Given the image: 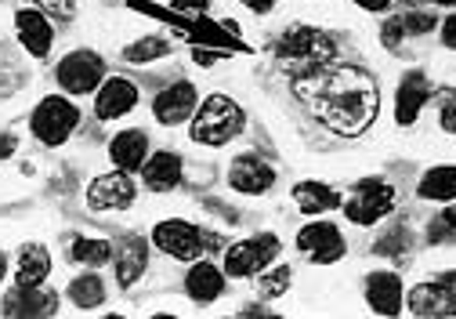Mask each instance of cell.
Here are the masks:
<instances>
[{
  "mask_svg": "<svg viewBox=\"0 0 456 319\" xmlns=\"http://www.w3.org/2000/svg\"><path fill=\"white\" fill-rule=\"evenodd\" d=\"M294 94L337 138H362L380 117V84L362 66L330 62L315 73L294 77Z\"/></svg>",
  "mask_w": 456,
  "mask_h": 319,
  "instance_id": "cell-1",
  "label": "cell"
},
{
  "mask_svg": "<svg viewBox=\"0 0 456 319\" xmlns=\"http://www.w3.org/2000/svg\"><path fill=\"white\" fill-rule=\"evenodd\" d=\"M272 55L282 73L305 77V73H315V70L337 62V40L315 26H290L272 44Z\"/></svg>",
  "mask_w": 456,
  "mask_h": 319,
  "instance_id": "cell-2",
  "label": "cell"
},
{
  "mask_svg": "<svg viewBox=\"0 0 456 319\" xmlns=\"http://www.w3.org/2000/svg\"><path fill=\"white\" fill-rule=\"evenodd\" d=\"M247 127V113H243V105L236 98H228V94H210L196 105V113H192V142L196 145H207V149H221L228 142H236Z\"/></svg>",
  "mask_w": 456,
  "mask_h": 319,
  "instance_id": "cell-3",
  "label": "cell"
},
{
  "mask_svg": "<svg viewBox=\"0 0 456 319\" xmlns=\"http://www.w3.org/2000/svg\"><path fill=\"white\" fill-rule=\"evenodd\" d=\"M340 207H345V218L359 229H370L377 225L380 218H387L391 210L398 207V189L387 182V178H362L348 189V196H340Z\"/></svg>",
  "mask_w": 456,
  "mask_h": 319,
  "instance_id": "cell-4",
  "label": "cell"
},
{
  "mask_svg": "<svg viewBox=\"0 0 456 319\" xmlns=\"http://www.w3.org/2000/svg\"><path fill=\"white\" fill-rule=\"evenodd\" d=\"M77 127H80V105H73V98L66 94L40 98L29 117V131L40 145H66Z\"/></svg>",
  "mask_w": 456,
  "mask_h": 319,
  "instance_id": "cell-5",
  "label": "cell"
},
{
  "mask_svg": "<svg viewBox=\"0 0 456 319\" xmlns=\"http://www.w3.org/2000/svg\"><path fill=\"white\" fill-rule=\"evenodd\" d=\"M275 258H279V236L257 233V236H250V240L228 243V247L221 250V269H224L228 280H250V276L265 273Z\"/></svg>",
  "mask_w": 456,
  "mask_h": 319,
  "instance_id": "cell-6",
  "label": "cell"
},
{
  "mask_svg": "<svg viewBox=\"0 0 456 319\" xmlns=\"http://www.w3.org/2000/svg\"><path fill=\"white\" fill-rule=\"evenodd\" d=\"M406 312L431 315V319L456 315V269L438 273V276H428L424 283H417L406 294Z\"/></svg>",
  "mask_w": 456,
  "mask_h": 319,
  "instance_id": "cell-7",
  "label": "cell"
},
{
  "mask_svg": "<svg viewBox=\"0 0 456 319\" xmlns=\"http://www.w3.org/2000/svg\"><path fill=\"white\" fill-rule=\"evenodd\" d=\"M152 247L175 261H196V258H203L207 233L185 218H163L152 229Z\"/></svg>",
  "mask_w": 456,
  "mask_h": 319,
  "instance_id": "cell-8",
  "label": "cell"
},
{
  "mask_svg": "<svg viewBox=\"0 0 456 319\" xmlns=\"http://www.w3.org/2000/svg\"><path fill=\"white\" fill-rule=\"evenodd\" d=\"M54 77H59V87L66 94H94L105 80V62L102 55H94V51L80 47V51H69V55L59 62V70H54Z\"/></svg>",
  "mask_w": 456,
  "mask_h": 319,
  "instance_id": "cell-9",
  "label": "cell"
},
{
  "mask_svg": "<svg viewBox=\"0 0 456 319\" xmlns=\"http://www.w3.org/2000/svg\"><path fill=\"white\" fill-rule=\"evenodd\" d=\"M297 250L308 258V261H315V265H333V261H340L348 254V240H345V233H340V225L337 222H308L301 233H297Z\"/></svg>",
  "mask_w": 456,
  "mask_h": 319,
  "instance_id": "cell-10",
  "label": "cell"
},
{
  "mask_svg": "<svg viewBox=\"0 0 456 319\" xmlns=\"http://www.w3.org/2000/svg\"><path fill=\"white\" fill-rule=\"evenodd\" d=\"M224 182L240 196H265L275 185V168L257 152H240V156H232V164H228Z\"/></svg>",
  "mask_w": 456,
  "mask_h": 319,
  "instance_id": "cell-11",
  "label": "cell"
},
{
  "mask_svg": "<svg viewBox=\"0 0 456 319\" xmlns=\"http://www.w3.org/2000/svg\"><path fill=\"white\" fill-rule=\"evenodd\" d=\"M438 29V15L435 12H406V15H395L384 22L380 29V40L387 51H395V55H403V51H410L413 40H424Z\"/></svg>",
  "mask_w": 456,
  "mask_h": 319,
  "instance_id": "cell-12",
  "label": "cell"
},
{
  "mask_svg": "<svg viewBox=\"0 0 456 319\" xmlns=\"http://www.w3.org/2000/svg\"><path fill=\"white\" fill-rule=\"evenodd\" d=\"M431 94H435V87H431L428 73H420V70L406 73L395 87V124L398 127H413L420 120V113H424V105L431 102Z\"/></svg>",
  "mask_w": 456,
  "mask_h": 319,
  "instance_id": "cell-13",
  "label": "cell"
},
{
  "mask_svg": "<svg viewBox=\"0 0 456 319\" xmlns=\"http://www.w3.org/2000/svg\"><path fill=\"white\" fill-rule=\"evenodd\" d=\"M0 315L8 319H44V315H59V294L51 287H19L12 294H4V305H0Z\"/></svg>",
  "mask_w": 456,
  "mask_h": 319,
  "instance_id": "cell-14",
  "label": "cell"
},
{
  "mask_svg": "<svg viewBox=\"0 0 456 319\" xmlns=\"http://www.w3.org/2000/svg\"><path fill=\"white\" fill-rule=\"evenodd\" d=\"M196 105H200L196 87H192L189 80H178V84L163 87V91L152 98V117H156V124H163V127H178V124L192 120Z\"/></svg>",
  "mask_w": 456,
  "mask_h": 319,
  "instance_id": "cell-15",
  "label": "cell"
},
{
  "mask_svg": "<svg viewBox=\"0 0 456 319\" xmlns=\"http://www.w3.org/2000/svg\"><path fill=\"white\" fill-rule=\"evenodd\" d=\"M134 105H138V87L127 77H105L102 87L94 91V117L102 124L124 120Z\"/></svg>",
  "mask_w": 456,
  "mask_h": 319,
  "instance_id": "cell-16",
  "label": "cell"
},
{
  "mask_svg": "<svg viewBox=\"0 0 456 319\" xmlns=\"http://www.w3.org/2000/svg\"><path fill=\"white\" fill-rule=\"evenodd\" d=\"M134 196H138V189H134V182H131L127 171L98 175L87 185V207L91 210H124V207L134 203Z\"/></svg>",
  "mask_w": 456,
  "mask_h": 319,
  "instance_id": "cell-17",
  "label": "cell"
},
{
  "mask_svg": "<svg viewBox=\"0 0 456 319\" xmlns=\"http://www.w3.org/2000/svg\"><path fill=\"white\" fill-rule=\"evenodd\" d=\"M15 37L33 59H47V51L54 44V26H51L44 8H19L15 12Z\"/></svg>",
  "mask_w": 456,
  "mask_h": 319,
  "instance_id": "cell-18",
  "label": "cell"
},
{
  "mask_svg": "<svg viewBox=\"0 0 456 319\" xmlns=\"http://www.w3.org/2000/svg\"><path fill=\"white\" fill-rule=\"evenodd\" d=\"M185 178V160L182 152H170V149H159L145 160V168H142V182L149 192H175Z\"/></svg>",
  "mask_w": 456,
  "mask_h": 319,
  "instance_id": "cell-19",
  "label": "cell"
},
{
  "mask_svg": "<svg viewBox=\"0 0 456 319\" xmlns=\"http://www.w3.org/2000/svg\"><path fill=\"white\" fill-rule=\"evenodd\" d=\"M112 269H117L120 290H131L149 269V243L142 236H124L112 247Z\"/></svg>",
  "mask_w": 456,
  "mask_h": 319,
  "instance_id": "cell-20",
  "label": "cell"
},
{
  "mask_svg": "<svg viewBox=\"0 0 456 319\" xmlns=\"http://www.w3.org/2000/svg\"><path fill=\"white\" fill-rule=\"evenodd\" d=\"M109 160H112V168L117 171H142L145 168V160H149V135L142 127H127V131H117L109 142Z\"/></svg>",
  "mask_w": 456,
  "mask_h": 319,
  "instance_id": "cell-21",
  "label": "cell"
},
{
  "mask_svg": "<svg viewBox=\"0 0 456 319\" xmlns=\"http://www.w3.org/2000/svg\"><path fill=\"white\" fill-rule=\"evenodd\" d=\"M224 269H217L214 261H203V258H196L192 265H189V273H185V294H189V301H196V305H214L221 294H224Z\"/></svg>",
  "mask_w": 456,
  "mask_h": 319,
  "instance_id": "cell-22",
  "label": "cell"
},
{
  "mask_svg": "<svg viewBox=\"0 0 456 319\" xmlns=\"http://www.w3.org/2000/svg\"><path fill=\"white\" fill-rule=\"evenodd\" d=\"M403 301H406L403 276H395V273H370L366 276V305H370V312L398 315L403 312Z\"/></svg>",
  "mask_w": 456,
  "mask_h": 319,
  "instance_id": "cell-23",
  "label": "cell"
},
{
  "mask_svg": "<svg viewBox=\"0 0 456 319\" xmlns=\"http://www.w3.org/2000/svg\"><path fill=\"white\" fill-rule=\"evenodd\" d=\"M294 203H297L301 215L319 218V215H330V210L340 207V192L333 185H326V182L308 178V182H297L294 185Z\"/></svg>",
  "mask_w": 456,
  "mask_h": 319,
  "instance_id": "cell-24",
  "label": "cell"
},
{
  "mask_svg": "<svg viewBox=\"0 0 456 319\" xmlns=\"http://www.w3.org/2000/svg\"><path fill=\"white\" fill-rule=\"evenodd\" d=\"M51 276V254L44 243H26L15 261V283L19 287H40Z\"/></svg>",
  "mask_w": 456,
  "mask_h": 319,
  "instance_id": "cell-25",
  "label": "cell"
},
{
  "mask_svg": "<svg viewBox=\"0 0 456 319\" xmlns=\"http://www.w3.org/2000/svg\"><path fill=\"white\" fill-rule=\"evenodd\" d=\"M417 196L420 200H431V203H449L456 200V164H435L424 171L420 185H417Z\"/></svg>",
  "mask_w": 456,
  "mask_h": 319,
  "instance_id": "cell-26",
  "label": "cell"
},
{
  "mask_svg": "<svg viewBox=\"0 0 456 319\" xmlns=\"http://www.w3.org/2000/svg\"><path fill=\"white\" fill-rule=\"evenodd\" d=\"M105 280L98 276V273H80L77 280H69V290H66V298L73 301V308H80V312H94V308H102L105 305Z\"/></svg>",
  "mask_w": 456,
  "mask_h": 319,
  "instance_id": "cell-27",
  "label": "cell"
},
{
  "mask_svg": "<svg viewBox=\"0 0 456 319\" xmlns=\"http://www.w3.org/2000/svg\"><path fill=\"white\" fill-rule=\"evenodd\" d=\"M73 261H80V265H87V269H102V265H109L112 261V243H105V240H91V236H80V240H73Z\"/></svg>",
  "mask_w": 456,
  "mask_h": 319,
  "instance_id": "cell-28",
  "label": "cell"
},
{
  "mask_svg": "<svg viewBox=\"0 0 456 319\" xmlns=\"http://www.w3.org/2000/svg\"><path fill=\"white\" fill-rule=\"evenodd\" d=\"M163 55H170V40H163V37H142V40H134V44L124 47V59L127 62H156Z\"/></svg>",
  "mask_w": 456,
  "mask_h": 319,
  "instance_id": "cell-29",
  "label": "cell"
},
{
  "mask_svg": "<svg viewBox=\"0 0 456 319\" xmlns=\"http://www.w3.org/2000/svg\"><path fill=\"white\" fill-rule=\"evenodd\" d=\"M290 280H294L290 265H279V269H265V273H257V290H261L265 298H279V294H287V290H290Z\"/></svg>",
  "mask_w": 456,
  "mask_h": 319,
  "instance_id": "cell-30",
  "label": "cell"
},
{
  "mask_svg": "<svg viewBox=\"0 0 456 319\" xmlns=\"http://www.w3.org/2000/svg\"><path fill=\"white\" fill-rule=\"evenodd\" d=\"M438 127L445 135H456V87L442 94V105H438Z\"/></svg>",
  "mask_w": 456,
  "mask_h": 319,
  "instance_id": "cell-31",
  "label": "cell"
},
{
  "mask_svg": "<svg viewBox=\"0 0 456 319\" xmlns=\"http://www.w3.org/2000/svg\"><path fill=\"white\" fill-rule=\"evenodd\" d=\"M406 243H410V240H406V233H403V229H395L387 240H380V243H377V254H403V247H406Z\"/></svg>",
  "mask_w": 456,
  "mask_h": 319,
  "instance_id": "cell-32",
  "label": "cell"
},
{
  "mask_svg": "<svg viewBox=\"0 0 456 319\" xmlns=\"http://www.w3.org/2000/svg\"><path fill=\"white\" fill-rule=\"evenodd\" d=\"M73 4L77 0H37V8H44V12H54V15H73Z\"/></svg>",
  "mask_w": 456,
  "mask_h": 319,
  "instance_id": "cell-33",
  "label": "cell"
},
{
  "mask_svg": "<svg viewBox=\"0 0 456 319\" xmlns=\"http://www.w3.org/2000/svg\"><path fill=\"white\" fill-rule=\"evenodd\" d=\"M442 47H449V51H456V12L442 19Z\"/></svg>",
  "mask_w": 456,
  "mask_h": 319,
  "instance_id": "cell-34",
  "label": "cell"
},
{
  "mask_svg": "<svg viewBox=\"0 0 456 319\" xmlns=\"http://www.w3.org/2000/svg\"><path fill=\"white\" fill-rule=\"evenodd\" d=\"M15 149H19V138L8 135V131H0V164H4V160H12Z\"/></svg>",
  "mask_w": 456,
  "mask_h": 319,
  "instance_id": "cell-35",
  "label": "cell"
},
{
  "mask_svg": "<svg viewBox=\"0 0 456 319\" xmlns=\"http://www.w3.org/2000/svg\"><path fill=\"white\" fill-rule=\"evenodd\" d=\"M170 8H175V12H207L210 8V0H170Z\"/></svg>",
  "mask_w": 456,
  "mask_h": 319,
  "instance_id": "cell-36",
  "label": "cell"
},
{
  "mask_svg": "<svg viewBox=\"0 0 456 319\" xmlns=\"http://www.w3.org/2000/svg\"><path fill=\"white\" fill-rule=\"evenodd\" d=\"M275 4H279V0H243V8L254 12V15H268Z\"/></svg>",
  "mask_w": 456,
  "mask_h": 319,
  "instance_id": "cell-37",
  "label": "cell"
},
{
  "mask_svg": "<svg viewBox=\"0 0 456 319\" xmlns=\"http://www.w3.org/2000/svg\"><path fill=\"white\" fill-rule=\"evenodd\" d=\"M355 4H359L362 12H370V15H380V12L391 8V0H355Z\"/></svg>",
  "mask_w": 456,
  "mask_h": 319,
  "instance_id": "cell-38",
  "label": "cell"
},
{
  "mask_svg": "<svg viewBox=\"0 0 456 319\" xmlns=\"http://www.w3.org/2000/svg\"><path fill=\"white\" fill-rule=\"evenodd\" d=\"M4 276H8V258H4V250H0V283H4Z\"/></svg>",
  "mask_w": 456,
  "mask_h": 319,
  "instance_id": "cell-39",
  "label": "cell"
},
{
  "mask_svg": "<svg viewBox=\"0 0 456 319\" xmlns=\"http://www.w3.org/2000/svg\"><path fill=\"white\" fill-rule=\"evenodd\" d=\"M431 4H445V8H456V0H431Z\"/></svg>",
  "mask_w": 456,
  "mask_h": 319,
  "instance_id": "cell-40",
  "label": "cell"
}]
</instances>
